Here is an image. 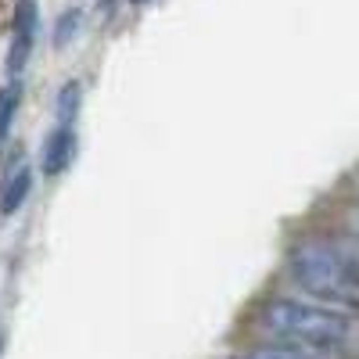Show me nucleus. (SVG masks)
<instances>
[{
  "instance_id": "3",
  "label": "nucleus",
  "mask_w": 359,
  "mask_h": 359,
  "mask_svg": "<svg viewBox=\"0 0 359 359\" xmlns=\"http://www.w3.org/2000/svg\"><path fill=\"white\" fill-rule=\"evenodd\" d=\"M36 33H40V11L36 0H15L11 11V43H8V76L18 79L33 57L36 47Z\"/></svg>"
},
{
  "instance_id": "1",
  "label": "nucleus",
  "mask_w": 359,
  "mask_h": 359,
  "mask_svg": "<svg viewBox=\"0 0 359 359\" xmlns=\"http://www.w3.org/2000/svg\"><path fill=\"white\" fill-rule=\"evenodd\" d=\"M255 327L269 341H291L320 352H341L359 338V327L352 323L348 309H338L320 298H294V294H277L266 298L255 313Z\"/></svg>"
},
{
  "instance_id": "8",
  "label": "nucleus",
  "mask_w": 359,
  "mask_h": 359,
  "mask_svg": "<svg viewBox=\"0 0 359 359\" xmlns=\"http://www.w3.org/2000/svg\"><path fill=\"white\" fill-rule=\"evenodd\" d=\"M79 104H83V86L79 79H69L62 86V94H57V123H76V115H79Z\"/></svg>"
},
{
  "instance_id": "6",
  "label": "nucleus",
  "mask_w": 359,
  "mask_h": 359,
  "mask_svg": "<svg viewBox=\"0 0 359 359\" xmlns=\"http://www.w3.org/2000/svg\"><path fill=\"white\" fill-rule=\"evenodd\" d=\"M334 352H320V348H306V345H291V341H269L259 345L237 359H331Z\"/></svg>"
},
{
  "instance_id": "7",
  "label": "nucleus",
  "mask_w": 359,
  "mask_h": 359,
  "mask_svg": "<svg viewBox=\"0 0 359 359\" xmlns=\"http://www.w3.org/2000/svg\"><path fill=\"white\" fill-rule=\"evenodd\" d=\"M18 104H22V86H18V79H11L8 86H0V144L11 137Z\"/></svg>"
},
{
  "instance_id": "10",
  "label": "nucleus",
  "mask_w": 359,
  "mask_h": 359,
  "mask_svg": "<svg viewBox=\"0 0 359 359\" xmlns=\"http://www.w3.org/2000/svg\"><path fill=\"white\" fill-rule=\"evenodd\" d=\"M133 4H147V0H133Z\"/></svg>"
},
{
  "instance_id": "9",
  "label": "nucleus",
  "mask_w": 359,
  "mask_h": 359,
  "mask_svg": "<svg viewBox=\"0 0 359 359\" xmlns=\"http://www.w3.org/2000/svg\"><path fill=\"white\" fill-rule=\"evenodd\" d=\"M79 22H83V8H69V11L57 15V22H54V47H65L79 33Z\"/></svg>"
},
{
  "instance_id": "5",
  "label": "nucleus",
  "mask_w": 359,
  "mask_h": 359,
  "mask_svg": "<svg viewBox=\"0 0 359 359\" xmlns=\"http://www.w3.org/2000/svg\"><path fill=\"white\" fill-rule=\"evenodd\" d=\"M29 191H33V165H15L4 180V187H0V212L4 216H15L18 208L25 205Z\"/></svg>"
},
{
  "instance_id": "4",
  "label": "nucleus",
  "mask_w": 359,
  "mask_h": 359,
  "mask_svg": "<svg viewBox=\"0 0 359 359\" xmlns=\"http://www.w3.org/2000/svg\"><path fill=\"white\" fill-rule=\"evenodd\" d=\"M76 158V130L69 123H57L47 140H43V151H40V169L43 176H62Z\"/></svg>"
},
{
  "instance_id": "2",
  "label": "nucleus",
  "mask_w": 359,
  "mask_h": 359,
  "mask_svg": "<svg viewBox=\"0 0 359 359\" xmlns=\"http://www.w3.org/2000/svg\"><path fill=\"white\" fill-rule=\"evenodd\" d=\"M287 273L309 298L359 313V262L341 241L302 237L287 252Z\"/></svg>"
}]
</instances>
